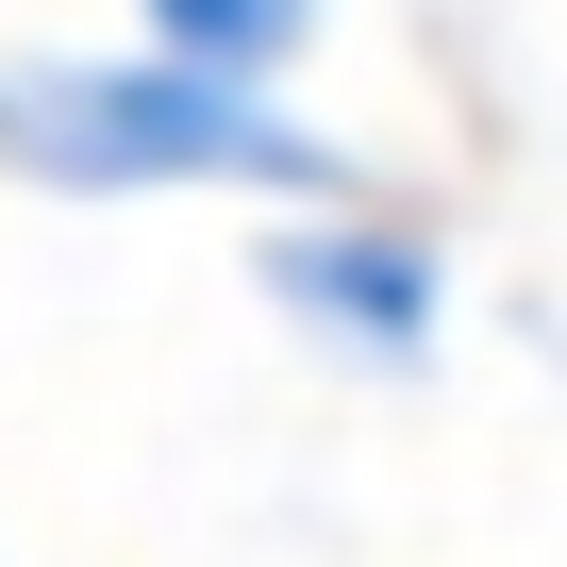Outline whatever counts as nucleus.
<instances>
[{"label":"nucleus","mask_w":567,"mask_h":567,"mask_svg":"<svg viewBox=\"0 0 567 567\" xmlns=\"http://www.w3.org/2000/svg\"><path fill=\"white\" fill-rule=\"evenodd\" d=\"M0 167L51 184V200H134V184H234V200H368V167L318 134V117H284L267 84H200L167 51H18L0 68Z\"/></svg>","instance_id":"nucleus-1"},{"label":"nucleus","mask_w":567,"mask_h":567,"mask_svg":"<svg viewBox=\"0 0 567 567\" xmlns=\"http://www.w3.org/2000/svg\"><path fill=\"white\" fill-rule=\"evenodd\" d=\"M267 301L301 318L318 351H351V368H434V334H451V250L417 217H384V200H334V217H284L267 234Z\"/></svg>","instance_id":"nucleus-2"},{"label":"nucleus","mask_w":567,"mask_h":567,"mask_svg":"<svg viewBox=\"0 0 567 567\" xmlns=\"http://www.w3.org/2000/svg\"><path fill=\"white\" fill-rule=\"evenodd\" d=\"M318 18H334V0H151V51L200 68V84H284L318 51Z\"/></svg>","instance_id":"nucleus-3"}]
</instances>
